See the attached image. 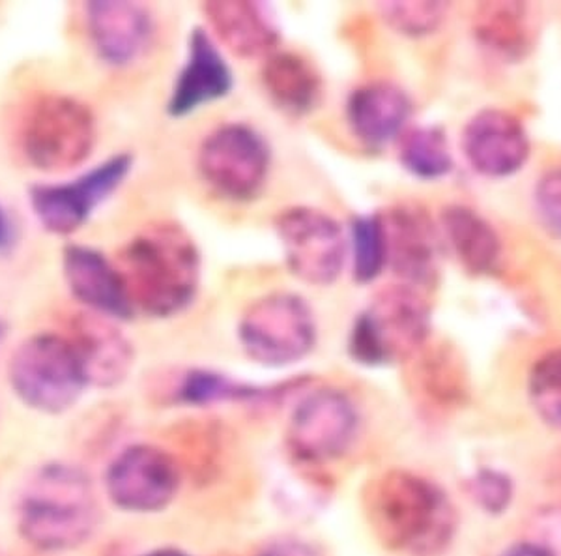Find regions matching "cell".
Here are the masks:
<instances>
[{
	"mask_svg": "<svg viewBox=\"0 0 561 556\" xmlns=\"http://www.w3.org/2000/svg\"><path fill=\"white\" fill-rule=\"evenodd\" d=\"M364 508L380 544L410 556L440 555L455 534L454 504L434 481L388 470L367 484Z\"/></svg>",
	"mask_w": 561,
	"mask_h": 556,
	"instance_id": "6da1fadb",
	"label": "cell"
},
{
	"mask_svg": "<svg viewBox=\"0 0 561 556\" xmlns=\"http://www.w3.org/2000/svg\"><path fill=\"white\" fill-rule=\"evenodd\" d=\"M134 307L156 319L182 314L201 285V253L192 235L171 222L148 225L118 257Z\"/></svg>",
	"mask_w": 561,
	"mask_h": 556,
	"instance_id": "7a4b0ae2",
	"label": "cell"
},
{
	"mask_svg": "<svg viewBox=\"0 0 561 556\" xmlns=\"http://www.w3.org/2000/svg\"><path fill=\"white\" fill-rule=\"evenodd\" d=\"M100 521L96 491L89 474L51 463L31 476L18 506V529L26 544L62 553L87 544Z\"/></svg>",
	"mask_w": 561,
	"mask_h": 556,
	"instance_id": "3957f363",
	"label": "cell"
},
{
	"mask_svg": "<svg viewBox=\"0 0 561 556\" xmlns=\"http://www.w3.org/2000/svg\"><path fill=\"white\" fill-rule=\"evenodd\" d=\"M96 118L76 98L45 92L31 98L18 121V145L25 160L45 173L83 166L96 147Z\"/></svg>",
	"mask_w": 561,
	"mask_h": 556,
	"instance_id": "277c9868",
	"label": "cell"
},
{
	"mask_svg": "<svg viewBox=\"0 0 561 556\" xmlns=\"http://www.w3.org/2000/svg\"><path fill=\"white\" fill-rule=\"evenodd\" d=\"M431 309L417 288L380 291L354 320L348 352L357 364L391 365L412 360L427 343Z\"/></svg>",
	"mask_w": 561,
	"mask_h": 556,
	"instance_id": "5b68a950",
	"label": "cell"
},
{
	"mask_svg": "<svg viewBox=\"0 0 561 556\" xmlns=\"http://www.w3.org/2000/svg\"><path fill=\"white\" fill-rule=\"evenodd\" d=\"M8 381L28 409L44 415L70 410L89 388L76 349L60 333H36L25 339L10 359Z\"/></svg>",
	"mask_w": 561,
	"mask_h": 556,
	"instance_id": "8992f818",
	"label": "cell"
},
{
	"mask_svg": "<svg viewBox=\"0 0 561 556\" xmlns=\"http://www.w3.org/2000/svg\"><path fill=\"white\" fill-rule=\"evenodd\" d=\"M317 336L313 309L294 293L262 296L243 311L238 325L243 352L266 367H288L307 359Z\"/></svg>",
	"mask_w": 561,
	"mask_h": 556,
	"instance_id": "52a82bcc",
	"label": "cell"
},
{
	"mask_svg": "<svg viewBox=\"0 0 561 556\" xmlns=\"http://www.w3.org/2000/svg\"><path fill=\"white\" fill-rule=\"evenodd\" d=\"M272 163L268 143L248 124H225L198 148V173L230 201H251L266 184Z\"/></svg>",
	"mask_w": 561,
	"mask_h": 556,
	"instance_id": "ba28073f",
	"label": "cell"
},
{
	"mask_svg": "<svg viewBox=\"0 0 561 556\" xmlns=\"http://www.w3.org/2000/svg\"><path fill=\"white\" fill-rule=\"evenodd\" d=\"M285 261L298 280L328 287L343 274L348 256V242L341 225L325 212L294 206L275 218Z\"/></svg>",
	"mask_w": 561,
	"mask_h": 556,
	"instance_id": "9c48e42d",
	"label": "cell"
},
{
	"mask_svg": "<svg viewBox=\"0 0 561 556\" xmlns=\"http://www.w3.org/2000/svg\"><path fill=\"white\" fill-rule=\"evenodd\" d=\"M131 169L134 156L118 154L70 182L33 185L28 201L34 216L47 232L58 237L71 235L124 184Z\"/></svg>",
	"mask_w": 561,
	"mask_h": 556,
	"instance_id": "30bf717a",
	"label": "cell"
},
{
	"mask_svg": "<svg viewBox=\"0 0 561 556\" xmlns=\"http://www.w3.org/2000/svg\"><path fill=\"white\" fill-rule=\"evenodd\" d=\"M359 416L345 392L319 388L301 397L288 422V446L307 463H324L345 454L356 439Z\"/></svg>",
	"mask_w": 561,
	"mask_h": 556,
	"instance_id": "8fae6325",
	"label": "cell"
},
{
	"mask_svg": "<svg viewBox=\"0 0 561 556\" xmlns=\"http://www.w3.org/2000/svg\"><path fill=\"white\" fill-rule=\"evenodd\" d=\"M180 481L176 459L152 444H135L122 450L105 474L108 499L129 513L165 510L179 495Z\"/></svg>",
	"mask_w": 561,
	"mask_h": 556,
	"instance_id": "7c38bea8",
	"label": "cell"
},
{
	"mask_svg": "<svg viewBox=\"0 0 561 556\" xmlns=\"http://www.w3.org/2000/svg\"><path fill=\"white\" fill-rule=\"evenodd\" d=\"M382 218L386 261L407 287H431L438 280L440 240L427 212L417 205L389 208Z\"/></svg>",
	"mask_w": 561,
	"mask_h": 556,
	"instance_id": "4fadbf2b",
	"label": "cell"
},
{
	"mask_svg": "<svg viewBox=\"0 0 561 556\" xmlns=\"http://www.w3.org/2000/svg\"><path fill=\"white\" fill-rule=\"evenodd\" d=\"M462 152L473 171L489 179H504L528 161L529 137L523 122L510 111L483 110L465 126Z\"/></svg>",
	"mask_w": 561,
	"mask_h": 556,
	"instance_id": "5bb4252c",
	"label": "cell"
},
{
	"mask_svg": "<svg viewBox=\"0 0 561 556\" xmlns=\"http://www.w3.org/2000/svg\"><path fill=\"white\" fill-rule=\"evenodd\" d=\"M84 21L98 57L115 68L137 63L156 36L152 12L137 2H89Z\"/></svg>",
	"mask_w": 561,
	"mask_h": 556,
	"instance_id": "9a60e30c",
	"label": "cell"
},
{
	"mask_svg": "<svg viewBox=\"0 0 561 556\" xmlns=\"http://www.w3.org/2000/svg\"><path fill=\"white\" fill-rule=\"evenodd\" d=\"M234 77L216 39L205 29H193L187 42V57L176 76L167 113L180 118L227 97Z\"/></svg>",
	"mask_w": 561,
	"mask_h": 556,
	"instance_id": "2e32d148",
	"label": "cell"
},
{
	"mask_svg": "<svg viewBox=\"0 0 561 556\" xmlns=\"http://www.w3.org/2000/svg\"><path fill=\"white\" fill-rule=\"evenodd\" d=\"M68 330L66 338L83 364L89 386L115 388L126 381L134 370V345L113 319L84 311L71 317Z\"/></svg>",
	"mask_w": 561,
	"mask_h": 556,
	"instance_id": "e0dca14e",
	"label": "cell"
},
{
	"mask_svg": "<svg viewBox=\"0 0 561 556\" xmlns=\"http://www.w3.org/2000/svg\"><path fill=\"white\" fill-rule=\"evenodd\" d=\"M62 270L71 295L92 314L129 320L135 307L121 270L100 251L71 243L62 256Z\"/></svg>",
	"mask_w": 561,
	"mask_h": 556,
	"instance_id": "ac0fdd59",
	"label": "cell"
},
{
	"mask_svg": "<svg viewBox=\"0 0 561 556\" xmlns=\"http://www.w3.org/2000/svg\"><path fill=\"white\" fill-rule=\"evenodd\" d=\"M410 115L409 94L391 83L364 84L354 90L346 102V121L352 134L370 148L399 139Z\"/></svg>",
	"mask_w": 561,
	"mask_h": 556,
	"instance_id": "d6986e66",
	"label": "cell"
},
{
	"mask_svg": "<svg viewBox=\"0 0 561 556\" xmlns=\"http://www.w3.org/2000/svg\"><path fill=\"white\" fill-rule=\"evenodd\" d=\"M206 20L219 42L242 58H268L279 45V31L259 2H208Z\"/></svg>",
	"mask_w": 561,
	"mask_h": 556,
	"instance_id": "ffe728a7",
	"label": "cell"
},
{
	"mask_svg": "<svg viewBox=\"0 0 561 556\" xmlns=\"http://www.w3.org/2000/svg\"><path fill=\"white\" fill-rule=\"evenodd\" d=\"M262 84L272 102L290 115L311 113L322 98L319 71L296 53H272L262 66Z\"/></svg>",
	"mask_w": 561,
	"mask_h": 556,
	"instance_id": "44dd1931",
	"label": "cell"
},
{
	"mask_svg": "<svg viewBox=\"0 0 561 556\" xmlns=\"http://www.w3.org/2000/svg\"><path fill=\"white\" fill-rule=\"evenodd\" d=\"M447 242L470 274H489L500 259V238L492 225L468 206H447L442 212Z\"/></svg>",
	"mask_w": 561,
	"mask_h": 556,
	"instance_id": "7402d4cb",
	"label": "cell"
},
{
	"mask_svg": "<svg viewBox=\"0 0 561 556\" xmlns=\"http://www.w3.org/2000/svg\"><path fill=\"white\" fill-rule=\"evenodd\" d=\"M290 392L288 384L261 388L240 383L237 378L210 370H192L185 373L176 388L180 404L192 407H210L219 404H272Z\"/></svg>",
	"mask_w": 561,
	"mask_h": 556,
	"instance_id": "603a6c76",
	"label": "cell"
},
{
	"mask_svg": "<svg viewBox=\"0 0 561 556\" xmlns=\"http://www.w3.org/2000/svg\"><path fill=\"white\" fill-rule=\"evenodd\" d=\"M415 383L423 396L440 407H454L466 396V375L457 352L446 345H425L415 352Z\"/></svg>",
	"mask_w": 561,
	"mask_h": 556,
	"instance_id": "cb8c5ba5",
	"label": "cell"
},
{
	"mask_svg": "<svg viewBox=\"0 0 561 556\" xmlns=\"http://www.w3.org/2000/svg\"><path fill=\"white\" fill-rule=\"evenodd\" d=\"M473 33L486 49L502 57H520L529 42L526 7L517 2L481 4L473 15Z\"/></svg>",
	"mask_w": 561,
	"mask_h": 556,
	"instance_id": "d4e9b609",
	"label": "cell"
},
{
	"mask_svg": "<svg viewBox=\"0 0 561 556\" xmlns=\"http://www.w3.org/2000/svg\"><path fill=\"white\" fill-rule=\"evenodd\" d=\"M401 166L421 180L444 179L454 171V154L440 128L404 129L399 137Z\"/></svg>",
	"mask_w": 561,
	"mask_h": 556,
	"instance_id": "484cf974",
	"label": "cell"
},
{
	"mask_svg": "<svg viewBox=\"0 0 561 556\" xmlns=\"http://www.w3.org/2000/svg\"><path fill=\"white\" fill-rule=\"evenodd\" d=\"M352 270L357 283H370L388 266L380 214L352 219Z\"/></svg>",
	"mask_w": 561,
	"mask_h": 556,
	"instance_id": "4316f807",
	"label": "cell"
},
{
	"mask_svg": "<svg viewBox=\"0 0 561 556\" xmlns=\"http://www.w3.org/2000/svg\"><path fill=\"white\" fill-rule=\"evenodd\" d=\"M529 399L542 422L561 431V349L537 360L529 373Z\"/></svg>",
	"mask_w": 561,
	"mask_h": 556,
	"instance_id": "83f0119b",
	"label": "cell"
},
{
	"mask_svg": "<svg viewBox=\"0 0 561 556\" xmlns=\"http://www.w3.org/2000/svg\"><path fill=\"white\" fill-rule=\"evenodd\" d=\"M447 8L444 2H383L378 12L397 33L420 38L444 23Z\"/></svg>",
	"mask_w": 561,
	"mask_h": 556,
	"instance_id": "f1b7e54d",
	"label": "cell"
},
{
	"mask_svg": "<svg viewBox=\"0 0 561 556\" xmlns=\"http://www.w3.org/2000/svg\"><path fill=\"white\" fill-rule=\"evenodd\" d=\"M473 502H478L485 512L502 513L513 499V484L505 474L496 470H479L472 480L466 484Z\"/></svg>",
	"mask_w": 561,
	"mask_h": 556,
	"instance_id": "f546056e",
	"label": "cell"
},
{
	"mask_svg": "<svg viewBox=\"0 0 561 556\" xmlns=\"http://www.w3.org/2000/svg\"><path fill=\"white\" fill-rule=\"evenodd\" d=\"M536 211L542 227L561 238V167L542 174L536 188Z\"/></svg>",
	"mask_w": 561,
	"mask_h": 556,
	"instance_id": "4dcf8cb0",
	"label": "cell"
},
{
	"mask_svg": "<svg viewBox=\"0 0 561 556\" xmlns=\"http://www.w3.org/2000/svg\"><path fill=\"white\" fill-rule=\"evenodd\" d=\"M256 556H322V553L298 537H280L264 545Z\"/></svg>",
	"mask_w": 561,
	"mask_h": 556,
	"instance_id": "1f68e13d",
	"label": "cell"
},
{
	"mask_svg": "<svg viewBox=\"0 0 561 556\" xmlns=\"http://www.w3.org/2000/svg\"><path fill=\"white\" fill-rule=\"evenodd\" d=\"M502 556H561V553L552 549L550 545L531 540V542H520V544L513 545Z\"/></svg>",
	"mask_w": 561,
	"mask_h": 556,
	"instance_id": "d6a6232c",
	"label": "cell"
},
{
	"mask_svg": "<svg viewBox=\"0 0 561 556\" xmlns=\"http://www.w3.org/2000/svg\"><path fill=\"white\" fill-rule=\"evenodd\" d=\"M12 219L8 216L7 211L0 206V250H4L8 243L12 242Z\"/></svg>",
	"mask_w": 561,
	"mask_h": 556,
	"instance_id": "836d02e7",
	"label": "cell"
},
{
	"mask_svg": "<svg viewBox=\"0 0 561 556\" xmlns=\"http://www.w3.org/2000/svg\"><path fill=\"white\" fill-rule=\"evenodd\" d=\"M140 556H192L184 553V551L173 549V547H163V549L148 551L145 555Z\"/></svg>",
	"mask_w": 561,
	"mask_h": 556,
	"instance_id": "e575fe53",
	"label": "cell"
}]
</instances>
